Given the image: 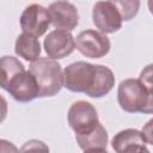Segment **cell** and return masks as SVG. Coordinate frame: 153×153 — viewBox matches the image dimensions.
<instances>
[{
  "mask_svg": "<svg viewBox=\"0 0 153 153\" xmlns=\"http://www.w3.org/2000/svg\"><path fill=\"white\" fill-rule=\"evenodd\" d=\"M153 91L139 79H126L121 81L117 90V100L122 110L134 114H152Z\"/></svg>",
  "mask_w": 153,
  "mask_h": 153,
  "instance_id": "6da1fadb",
  "label": "cell"
},
{
  "mask_svg": "<svg viewBox=\"0 0 153 153\" xmlns=\"http://www.w3.org/2000/svg\"><path fill=\"white\" fill-rule=\"evenodd\" d=\"M29 72L35 78L38 86V97H53L63 86L61 65L49 57H38L31 62Z\"/></svg>",
  "mask_w": 153,
  "mask_h": 153,
  "instance_id": "7a4b0ae2",
  "label": "cell"
},
{
  "mask_svg": "<svg viewBox=\"0 0 153 153\" xmlns=\"http://www.w3.org/2000/svg\"><path fill=\"white\" fill-rule=\"evenodd\" d=\"M94 72L96 65L85 61L73 62L62 72L63 86L71 92H82L86 94L93 84Z\"/></svg>",
  "mask_w": 153,
  "mask_h": 153,
  "instance_id": "3957f363",
  "label": "cell"
},
{
  "mask_svg": "<svg viewBox=\"0 0 153 153\" xmlns=\"http://www.w3.org/2000/svg\"><path fill=\"white\" fill-rule=\"evenodd\" d=\"M67 118L69 127L75 131V134L87 133L99 123L96 108L86 100H78L73 103L68 110Z\"/></svg>",
  "mask_w": 153,
  "mask_h": 153,
  "instance_id": "277c9868",
  "label": "cell"
},
{
  "mask_svg": "<svg viewBox=\"0 0 153 153\" xmlns=\"http://www.w3.org/2000/svg\"><path fill=\"white\" fill-rule=\"evenodd\" d=\"M74 42L76 50L90 59H100L105 56L111 48L110 39L106 35L96 30L81 31Z\"/></svg>",
  "mask_w": 153,
  "mask_h": 153,
  "instance_id": "5b68a950",
  "label": "cell"
},
{
  "mask_svg": "<svg viewBox=\"0 0 153 153\" xmlns=\"http://www.w3.org/2000/svg\"><path fill=\"white\" fill-rule=\"evenodd\" d=\"M19 22L23 32L36 38L44 35L51 24L49 11L38 4H31L26 6L20 16Z\"/></svg>",
  "mask_w": 153,
  "mask_h": 153,
  "instance_id": "8992f818",
  "label": "cell"
},
{
  "mask_svg": "<svg viewBox=\"0 0 153 153\" xmlns=\"http://www.w3.org/2000/svg\"><path fill=\"white\" fill-rule=\"evenodd\" d=\"M92 20L102 33H112L121 29L122 19L114 1H98L92 10Z\"/></svg>",
  "mask_w": 153,
  "mask_h": 153,
  "instance_id": "52a82bcc",
  "label": "cell"
},
{
  "mask_svg": "<svg viewBox=\"0 0 153 153\" xmlns=\"http://www.w3.org/2000/svg\"><path fill=\"white\" fill-rule=\"evenodd\" d=\"M44 50L49 59L59 60L71 55L75 49L74 37L68 31L53 30L43 42Z\"/></svg>",
  "mask_w": 153,
  "mask_h": 153,
  "instance_id": "ba28073f",
  "label": "cell"
},
{
  "mask_svg": "<svg viewBox=\"0 0 153 153\" xmlns=\"http://www.w3.org/2000/svg\"><path fill=\"white\" fill-rule=\"evenodd\" d=\"M49 14L51 24L56 30L72 31L79 23V13L76 7L68 1H56L50 4Z\"/></svg>",
  "mask_w": 153,
  "mask_h": 153,
  "instance_id": "9c48e42d",
  "label": "cell"
},
{
  "mask_svg": "<svg viewBox=\"0 0 153 153\" xmlns=\"http://www.w3.org/2000/svg\"><path fill=\"white\" fill-rule=\"evenodd\" d=\"M147 141L142 131L137 129H124L117 133L111 146L116 153H142L147 149Z\"/></svg>",
  "mask_w": 153,
  "mask_h": 153,
  "instance_id": "30bf717a",
  "label": "cell"
},
{
  "mask_svg": "<svg viewBox=\"0 0 153 153\" xmlns=\"http://www.w3.org/2000/svg\"><path fill=\"white\" fill-rule=\"evenodd\" d=\"M7 92L20 103H27L38 97V86L29 71L18 74L10 84Z\"/></svg>",
  "mask_w": 153,
  "mask_h": 153,
  "instance_id": "8fae6325",
  "label": "cell"
},
{
  "mask_svg": "<svg viewBox=\"0 0 153 153\" xmlns=\"http://www.w3.org/2000/svg\"><path fill=\"white\" fill-rule=\"evenodd\" d=\"M115 85V75L112 71L103 65H96L94 79L91 88L86 92V96L92 98H100L108 94Z\"/></svg>",
  "mask_w": 153,
  "mask_h": 153,
  "instance_id": "7c38bea8",
  "label": "cell"
},
{
  "mask_svg": "<svg viewBox=\"0 0 153 153\" xmlns=\"http://www.w3.org/2000/svg\"><path fill=\"white\" fill-rule=\"evenodd\" d=\"M108 131L102 123H98L92 130L84 134H75V140L79 147L84 151L102 148L105 149L108 146Z\"/></svg>",
  "mask_w": 153,
  "mask_h": 153,
  "instance_id": "4fadbf2b",
  "label": "cell"
},
{
  "mask_svg": "<svg viewBox=\"0 0 153 153\" xmlns=\"http://www.w3.org/2000/svg\"><path fill=\"white\" fill-rule=\"evenodd\" d=\"M14 51L18 56L23 57L24 60L33 62L41 55V43L38 38L23 32L16 39Z\"/></svg>",
  "mask_w": 153,
  "mask_h": 153,
  "instance_id": "5bb4252c",
  "label": "cell"
},
{
  "mask_svg": "<svg viewBox=\"0 0 153 153\" xmlns=\"http://www.w3.org/2000/svg\"><path fill=\"white\" fill-rule=\"evenodd\" d=\"M23 72L25 67L17 57L10 55L0 57V87L7 91L11 81Z\"/></svg>",
  "mask_w": 153,
  "mask_h": 153,
  "instance_id": "9a60e30c",
  "label": "cell"
},
{
  "mask_svg": "<svg viewBox=\"0 0 153 153\" xmlns=\"http://www.w3.org/2000/svg\"><path fill=\"white\" fill-rule=\"evenodd\" d=\"M122 22H128L131 18H134L137 12H139V7H140V1H114Z\"/></svg>",
  "mask_w": 153,
  "mask_h": 153,
  "instance_id": "2e32d148",
  "label": "cell"
},
{
  "mask_svg": "<svg viewBox=\"0 0 153 153\" xmlns=\"http://www.w3.org/2000/svg\"><path fill=\"white\" fill-rule=\"evenodd\" d=\"M19 151L20 153H49V147L43 141L33 139L26 141Z\"/></svg>",
  "mask_w": 153,
  "mask_h": 153,
  "instance_id": "e0dca14e",
  "label": "cell"
},
{
  "mask_svg": "<svg viewBox=\"0 0 153 153\" xmlns=\"http://www.w3.org/2000/svg\"><path fill=\"white\" fill-rule=\"evenodd\" d=\"M0 153H20V151L11 141L0 139Z\"/></svg>",
  "mask_w": 153,
  "mask_h": 153,
  "instance_id": "ac0fdd59",
  "label": "cell"
},
{
  "mask_svg": "<svg viewBox=\"0 0 153 153\" xmlns=\"http://www.w3.org/2000/svg\"><path fill=\"white\" fill-rule=\"evenodd\" d=\"M7 111H8V105H7V100L0 94V123H2L7 116Z\"/></svg>",
  "mask_w": 153,
  "mask_h": 153,
  "instance_id": "d6986e66",
  "label": "cell"
},
{
  "mask_svg": "<svg viewBox=\"0 0 153 153\" xmlns=\"http://www.w3.org/2000/svg\"><path fill=\"white\" fill-rule=\"evenodd\" d=\"M151 127H152V121H149V122L147 123V126L142 129V134H143V136H145L147 143H149V145H152V137H151L152 130H151Z\"/></svg>",
  "mask_w": 153,
  "mask_h": 153,
  "instance_id": "ffe728a7",
  "label": "cell"
},
{
  "mask_svg": "<svg viewBox=\"0 0 153 153\" xmlns=\"http://www.w3.org/2000/svg\"><path fill=\"white\" fill-rule=\"evenodd\" d=\"M84 153H109L106 152V149H102V148H94V149H87Z\"/></svg>",
  "mask_w": 153,
  "mask_h": 153,
  "instance_id": "44dd1931",
  "label": "cell"
},
{
  "mask_svg": "<svg viewBox=\"0 0 153 153\" xmlns=\"http://www.w3.org/2000/svg\"><path fill=\"white\" fill-rule=\"evenodd\" d=\"M142 153H151V152H149L148 149H146V151H145V152H142Z\"/></svg>",
  "mask_w": 153,
  "mask_h": 153,
  "instance_id": "7402d4cb",
  "label": "cell"
}]
</instances>
